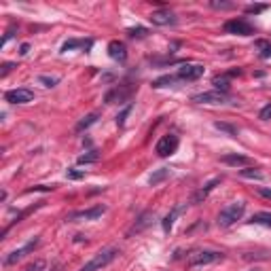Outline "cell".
I'll list each match as a JSON object with an SVG mask.
<instances>
[{
  "mask_svg": "<svg viewBox=\"0 0 271 271\" xmlns=\"http://www.w3.org/2000/svg\"><path fill=\"white\" fill-rule=\"evenodd\" d=\"M225 254L220 250H208V248H197L191 250L187 256V265L189 267H205V265H214V263L223 261Z\"/></svg>",
  "mask_w": 271,
  "mask_h": 271,
  "instance_id": "1",
  "label": "cell"
},
{
  "mask_svg": "<svg viewBox=\"0 0 271 271\" xmlns=\"http://www.w3.org/2000/svg\"><path fill=\"white\" fill-rule=\"evenodd\" d=\"M119 254H121V252H119V248H115V246H110V248H102L100 252L94 254V259H91L89 263H85V265H83L81 269H78V271H100V269L108 267Z\"/></svg>",
  "mask_w": 271,
  "mask_h": 271,
  "instance_id": "2",
  "label": "cell"
},
{
  "mask_svg": "<svg viewBox=\"0 0 271 271\" xmlns=\"http://www.w3.org/2000/svg\"><path fill=\"white\" fill-rule=\"evenodd\" d=\"M244 212H246V203L244 202H233L229 205H225L223 210L218 212V227H231L235 225L237 220H241V216H244Z\"/></svg>",
  "mask_w": 271,
  "mask_h": 271,
  "instance_id": "3",
  "label": "cell"
},
{
  "mask_svg": "<svg viewBox=\"0 0 271 271\" xmlns=\"http://www.w3.org/2000/svg\"><path fill=\"white\" fill-rule=\"evenodd\" d=\"M38 244H40V237L36 235V237H32L30 241H28V244H24L21 248H15V250H13V252H9V254H6L4 259H2V265H4V267H11V265H15L17 261H21V259H24V256H28L30 252H34V250H36V246H38Z\"/></svg>",
  "mask_w": 271,
  "mask_h": 271,
  "instance_id": "4",
  "label": "cell"
},
{
  "mask_svg": "<svg viewBox=\"0 0 271 271\" xmlns=\"http://www.w3.org/2000/svg\"><path fill=\"white\" fill-rule=\"evenodd\" d=\"M178 146H180V138H178L176 134H166L159 138V142H157L155 153L159 157H172L178 151Z\"/></svg>",
  "mask_w": 271,
  "mask_h": 271,
  "instance_id": "5",
  "label": "cell"
},
{
  "mask_svg": "<svg viewBox=\"0 0 271 271\" xmlns=\"http://www.w3.org/2000/svg\"><path fill=\"white\" fill-rule=\"evenodd\" d=\"M223 30L227 34H235V36H252L254 34V26L250 24V21H246V19H229V21H225V26H223Z\"/></svg>",
  "mask_w": 271,
  "mask_h": 271,
  "instance_id": "6",
  "label": "cell"
},
{
  "mask_svg": "<svg viewBox=\"0 0 271 271\" xmlns=\"http://www.w3.org/2000/svg\"><path fill=\"white\" fill-rule=\"evenodd\" d=\"M102 214H106V205L104 203H96V205H91V208H87V210H78V212L68 214L66 220H68V223H76V220H98Z\"/></svg>",
  "mask_w": 271,
  "mask_h": 271,
  "instance_id": "7",
  "label": "cell"
},
{
  "mask_svg": "<svg viewBox=\"0 0 271 271\" xmlns=\"http://www.w3.org/2000/svg\"><path fill=\"white\" fill-rule=\"evenodd\" d=\"M134 89H136V87H134V85H130V83L119 85V87L110 89L108 94L104 96V102H106V104H123V102H127V100L132 98Z\"/></svg>",
  "mask_w": 271,
  "mask_h": 271,
  "instance_id": "8",
  "label": "cell"
},
{
  "mask_svg": "<svg viewBox=\"0 0 271 271\" xmlns=\"http://www.w3.org/2000/svg\"><path fill=\"white\" fill-rule=\"evenodd\" d=\"M203 72H205L203 64H182V66L178 68L176 76H178V81L191 83V81H199V78L203 76Z\"/></svg>",
  "mask_w": 271,
  "mask_h": 271,
  "instance_id": "9",
  "label": "cell"
},
{
  "mask_svg": "<svg viewBox=\"0 0 271 271\" xmlns=\"http://www.w3.org/2000/svg\"><path fill=\"white\" fill-rule=\"evenodd\" d=\"M4 100L9 104H30L34 100V91L28 87H17V89H9L4 94Z\"/></svg>",
  "mask_w": 271,
  "mask_h": 271,
  "instance_id": "10",
  "label": "cell"
},
{
  "mask_svg": "<svg viewBox=\"0 0 271 271\" xmlns=\"http://www.w3.org/2000/svg\"><path fill=\"white\" fill-rule=\"evenodd\" d=\"M191 100L195 104H227L229 102V94H223V91H203V94H197Z\"/></svg>",
  "mask_w": 271,
  "mask_h": 271,
  "instance_id": "11",
  "label": "cell"
},
{
  "mask_svg": "<svg viewBox=\"0 0 271 271\" xmlns=\"http://www.w3.org/2000/svg\"><path fill=\"white\" fill-rule=\"evenodd\" d=\"M153 26H174L176 24V15L172 9H159V11H153L151 17Z\"/></svg>",
  "mask_w": 271,
  "mask_h": 271,
  "instance_id": "12",
  "label": "cell"
},
{
  "mask_svg": "<svg viewBox=\"0 0 271 271\" xmlns=\"http://www.w3.org/2000/svg\"><path fill=\"white\" fill-rule=\"evenodd\" d=\"M108 55H110V60L123 64V62L127 60V47H125V42L110 40V42H108Z\"/></svg>",
  "mask_w": 271,
  "mask_h": 271,
  "instance_id": "13",
  "label": "cell"
},
{
  "mask_svg": "<svg viewBox=\"0 0 271 271\" xmlns=\"http://www.w3.org/2000/svg\"><path fill=\"white\" fill-rule=\"evenodd\" d=\"M94 47V40L91 38H70L62 45V53H68V51H74V49H83V51H89Z\"/></svg>",
  "mask_w": 271,
  "mask_h": 271,
  "instance_id": "14",
  "label": "cell"
},
{
  "mask_svg": "<svg viewBox=\"0 0 271 271\" xmlns=\"http://www.w3.org/2000/svg\"><path fill=\"white\" fill-rule=\"evenodd\" d=\"M220 182H223V178H212V180H208V182H205V184H203V187H202V189H199V191H197V193L193 195V203H202V202H203V199H205V197H208V195L212 193V191H214V189H216V184H220Z\"/></svg>",
  "mask_w": 271,
  "mask_h": 271,
  "instance_id": "15",
  "label": "cell"
},
{
  "mask_svg": "<svg viewBox=\"0 0 271 271\" xmlns=\"http://www.w3.org/2000/svg\"><path fill=\"white\" fill-rule=\"evenodd\" d=\"M151 218H153V212H142V214H140V218L136 220V225L132 227L130 231H127V237H132L134 233H140L142 229H146V227L151 225Z\"/></svg>",
  "mask_w": 271,
  "mask_h": 271,
  "instance_id": "16",
  "label": "cell"
},
{
  "mask_svg": "<svg viewBox=\"0 0 271 271\" xmlns=\"http://www.w3.org/2000/svg\"><path fill=\"white\" fill-rule=\"evenodd\" d=\"M220 161H223L225 166H233V168H237V166H248V163H250V159H248L246 155H237V153L223 155V157H220Z\"/></svg>",
  "mask_w": 271,
  "mask_h": 271,
  "instance_id": "17",
  "label": "cell"
},
{
  "mask_svg": "<svg viewBox=\"0 0 271 271\" xmlns=\"http://www.w3.org/2000/svg\"><path fill=\"white\" fill-rule=\"evenodd\" d=\"M168 178H169V169L159 168L157 172H153L151 176H148V184H151V187H157V184H161L163 180H168Z\"/></svg>",
  "mask_w": 271,
  "mask_h": 271,
  "instance_id": "18",
  "label": "cell"
},
{
  "mask_svg": "<svg viewBox=\"0 0 271 271\" xmlns=\"http://www.w3.org/2000/svg\"><path fill=\"white\" fill-rule=\"evenodd\" d=\"M250 225H261V227H269L271 229V212H256L252 214V218L248 220Z\"/></svg>",
  "mask_w": 271,
  "mask_h": 271,
  "instance_id": "19",
  "label": "cell"
},
{
  "mask_svg": "<svg viewBox=\"0 0 271 271\" xmlns=\"http://www.w3.org/2000/svg\"><path fill=\"white\" fill-rule=\"evenodd\" d=\"M98 112H91V115H87V117H83L81 121H78V123H76V127H74V132L76 134H81V132H85V130H89V127L91 125H94L96 123V121H98Z\"/></svg>",
  "mask_w": 271,
  "mask_h": 271,
  "instance_id": "20",
  "label": "cell"
},
{
  "mask_svg": "<svg viewBox=\"0 0 271 271\" xmlns=\"http://www.w3.org/2000/svg\"><path fill=\"white\" fill-rule=\"evenodd\" d=\"M176 81H178V76H176V74H163V76L157 78V81H153V87H155V89L169 87V85H174Z\"/></svg>",
  "mask_w": 271,
  "mask_h": 271,
  "instance_id": "21",
  "label": "cell"
},
{
  "mask_svg": "<svg viewBox=\"0 0 271 271\" xmlns=\"http://www.w3.org/2000/svg\"><path fill=\"white\" fill-rule=\"evenodd\" d=\"M78 166H87V163H98L100 161V153L98 151H87L85 155L78 157Z\"/></svg>",
  "mask_w": 271,
  "mask_h": 271,
  "instance_id": "22",
  "label": "cell"
},
{
  "mask_svg": "<svg viewBox=\"0 0 271 271\" xmlns=\"http://www.w3.org/2000/svg\"><path fill=\"white\" fill-rule=\"evenodd\" d=\"M178 212H180V208H174L172 212L168 214L166 218H163L161 227H163V231H166V233H169V231H172V227H174V220H176V216H178Z\"/></svg>",
  "mask_w": 271,
  "mask_h": 271,
  "instance_id": "23",
  "label": "cell"
},
{
  "mask_svg": "<svg viewBox=\"0 0 271 271\" xmlns=\"http://www.w3.org/2000/svg\"><path fill=\"white\" fill-rule=\"evenodd\" d=\"M241 178H256V180H263V172L259 168H248V169H241L239 172Z\"/></svg>",
  "mask_w": 271,
  "mask_h": 271,
  "instance_id": "24",
  "label": "cell"
},
{
  "mask_svg": "<svg viewBox=\"0 0 271 271\" xmlns=\"http://www.w3.org/2000/svg\"><path fill=\"white\" fill-rule=\"evenodd\" d=\"M214 87H216V91L227 94V91H229V78H227V76H216V78H214Z\"/></svg>",
  "mask_w": 271,
  "mask_h": 271,
  "instance_id": "25",
  "label": "cell"
},
{
  "mask_svg": "<svg viewBox=\"0 0 271 271\" xmlns=\"http://www.w3.org/2000/svg\"><path fill=\"white\" fill-rule=\"evenodd\" d=\"M214 127H216V130H220V132H225L227 136H237V127L235 125H231V123H214Z\"/></svg>",
  "mask_w": 271,
  "mask_h": 271,
  "instance_id": "26",
  "label": "cell"
},
{
  "mask_svg": "<svg viewBox=\"0 0 271 271\" xmlns=\"http://www.w3.org/2000/svg\"><path fill=\"white\" fill-rule=\"evenodd\" d=\"M127 34H130V38H146L148 30H146V28H142V26H138V28H130Z\"/></svg>",
  "mask_w": 271,
  "mask_h": 271,
  "instance_id": "27",
  "label": "cell"
},
{
  "mask_svg": "<svg viewBox=\"0 0 271 271\" xmlns=\"http://www.w3.org/2000/svg\"><path fill=\"white\" fill-rule=\"evenodd\" d=\"M256 47H259V49H263V51L259 53V55H261V58H263V60H267V58H271V45H269V42H267V40H256Z\"/></svg>",
  "mask_w": 271,
  "mask_h": 271,
  "instance_id": "28",
  "label": "cell"
},
{
  "mask_svg": "<svg viewBox=\"0 0 271 271\" xmlns=\"http://www.w3.org/2000/svg\"><path fill=\"white\" fill-rule=\"evenodd\" d=\"M38 81L45 85V87H55V85L60 83V78H58V76H45V74H40Z\"/></svg>",
  "mask_w": 271,
  "mask_h": 271,
  "instance_id": "29",
  "label": "cell"
},
{
  "mask_svg": "<svg viewBox=\"0 0 271 271\" xmlns=\"http://www.w3.org/2000/svg\"><path fill=\"white\" fill-rule=\"evenodd\" d=\"M132 108H134V106L127 104L125 108H123V112H121V115H117V125H119V127H125V119H127V115L132 112Z\"/></svg>",
  "mask_w": 271,
  "mask_h": 271,
  "instance_id": "30",
  "label": "cell"
},
{
  "mask_svg": "<svg viewBox=\"0 0 271 271\" xmlns=\"http://www.w3.org/2000/svg\"><path fill=\"white\" fill-rule=\"evenodd\" d=\"M210 6L212 9H216V11H227V9H233V2H225V0H212L210 2Z\"/></svg>",
  "mask_w": 271,
  "mask_h": 271,
  "instance_id": "31",
  "label": "cell"
},
{
  "mask_svg": "<svg viewBox=\"0 0 271 271\" xmlns=\"http://www.w3.org/2000/svg\"><path fill=\"white\" fill-rule=\"evenodd\" d=\"M24 271H45V261H34V263H30V265H26L24 267Z\"/></svg>",
  "mask_w": 271,
  "mask_h": 271,
  "instance_id": "32",
  "label": "cell"
},
{
  "mask_svg": "<svg viewBox=\"0 0 271 271\" xmlns=\"http://www.w3.org/2000/svg\"><path fill=\"white\" fill-rule=\"evenodd\" d=\"M265 9H267V4H248L246 13H248V15H256V13H263Z\"/></svg>",
  "mask_w": 271,
  "mask_h": 271,
  "instance_id": "33",
  "label": "cell"
},
{
  "mask_svg": "<svg viewBox=\"0 0 271 271\" xmlns=\"http://www.w3.org/2000/svg\"><path fill=\"white\" fill-rule=\"evenodd\" d=\"M66 178H68V180H83V178H85V172H81V169H68V172H66Z\"/></svg>",
  "mask_w": 271,
  "mask_h": 271,
  "instance_id": "34",
  "label": "cell"
},
{
  "mask_svg": "<svg viewBox=\"0 0 271 271\" xmlns=\"http://www.w3.org/2000/svg\"><path fill=\"white\" fill-rule=\"evenodd\" d=\"M259 119H263V121H267V119H271V104H267V106H263V110L259 112Z\"/></svg>",
  "mask_w": 271,
  "mask_h": 271,
  "instance_id": "35",
  "label": "cell"
},
{
  "mask_svg": "<svg viewBox=\"0 0 271 271\" xmlns=\"http://www.w3.org/2000/svg\"><path fill=\"white\" fill-rule=\"evenodd\" d=\"M13 68H15V64H13V62H6V64H2V72H0V78H4L6 74L11 72Z\"/></svg>",
  "mask_w": 271,
  "mask_h": 271,
  "instance_id": "36",
  "label": "cell"
},
{
  "mask_svg": "<svg viewBox=\"0 0 271 271\" xmlns=\"http://www.w3.org/2000/svg\"><path fill=\"white\" fill-rule=\"evenodd\" d=\"M256 193L265 199H271V189H267V187H256Z\"/></svg>",
  "mask_w": 271,
  "mask_h": 271,
  "instance_id": "37",
  "label": "cell"
},
{
  "mask_svg": "<svg viewBox=\"0 0 271 271\" xmlns=\"http://www.w3.org/2000/svg\"><path fill=\"white\" fill-rule=\"evenodd\" d=\"M28 51H30V45H28V42H24V45H21V49H19V53H21V55H26Z\"/></svg>",
  "mask_w": 271,
  "mask_h": 271,
  "instance_id": "38",
  "label": "cell"
}]
</instances>
